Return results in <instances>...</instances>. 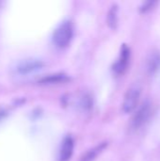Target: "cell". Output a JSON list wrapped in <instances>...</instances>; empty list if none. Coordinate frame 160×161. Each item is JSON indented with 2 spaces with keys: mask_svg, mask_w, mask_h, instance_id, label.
Instances as JSON below:
<instances>
[{
  "mask_svg": "<svg viewBox=\"0 0 160 161\" xmlns=\"http://www.w3.org/2000/svg\"><path fill=\"white\" fill-rule=\"evenodd\" d=\"M73 38V25L70 21L60 24L53 34V41L58 47H66Z\"/></svg>",
  "mask_w": 160,
  "mask_h": 161,
  "instance_id": "cell-1",
  "label": "cell"
},
{
  "mask_svg": "<svg viewBox=\"0 0 160 161\" xmlns=\"http://www.w3.org/2000/svg\"><path fill=\"white\" fill-rule=\"evenodd\" d=\"M141 96V90L138 87H131L125 93L123 102V110L126 113L133 111L139 103Z\"/></svg>",
  "mask_w": 160,
  "mask_h": 161,
  "instance_id": "cell-2",
  "label": "cell"
},
{
  "mask_svg": "<svg viewBox=\"0 0 160 161\" xmlns=\"http://www.w3.org/2000/svg\"><path fill=\"white\" fill-rule=\"evenodd\" d=\"M42 65L43 62L41 60L36 58H27L20 61L16 67V70L20 74H26L40 69L41 67H42Z\"/></svg>",
  "mask_w": 160,
  "mask_h": 161,
  "instance_id": "cell-3",
  "label": "cell"
},
{
  "mask_svg": "<svg viewBox=\"0 0 160 161\" xmlns=\"http://www.w3.org/2000/svg\"><path fill=\"white\" fill-rule=\"evenodd\" d=\"M74 142L71 136H67L63 139L60 150H59V161H68L74 153Z\"/></svg>",
  "mask_w": 160,
  "mask_h": 161,
  "instance_id": "cell-4",
  "label": "cell"
},
{
  "mask_svg": "<svg viewBox=\"0 0 160 161\" xmlns=\"http://www.w3.org/2000/svg\"><path fill=\"white\" fill-rule=\"evenodd\" d=\"M149 116H150V105L146 103L135 114L133 121H132L133 126L135 128H139L148 120Z\"/></svg>",
  "mask_w": 160,
  "mask_h": 161,
  "instance_id": "cell-5",
  "label": "cell"
},
{
  "mask_svg": "<svg viewBox=\"0 0 160 161\" xmlns=\"http://www.w3.org/2000/svg\"><path fill=\"white\" fill-rule=\"evenodd\" d=\"M129 57H130V51L126 45H124L121 51V56L118 61L114 65V71L117 74H123L125 71L129 61Z\"/></svg>",
  "mask_w": 160,
  "mask_h": 161,
  "instance_id": "cell-6",
  "label": "cell"
},
{
  "mask_svg": "<svg viewBox=\"0 0 160 161\" xmlns=\"http://www.w3.org/2000/svg\"><path fill=\"white\" fill-rule=\"evenodd\" d=\"M147 70L154 75L160 70V51H153L147 58Z\"/></svg>",
  "mask_w": 160,
  "mask_h": 161,
  "instance_id": "cell-7",
  "label": "cell"
},
{
  "mask_svg": "<svg viewBox=\"0 0 160 161\" xmlns=\"http://www.w3.org/2000/svg\"><path fill=\"white\" fill-rule=\"evenodd\" d=\"M69 80V77L65 74H53L47 75L41 77L39 82L41 84H56V83H62Z\"/></svg>",
  "mask_w": 160,
  "mask_h": 161,
  "instance_id": "cell-8",
  "label": "cell"
},
{
  "mask_svg": "<svg viewBox=\"0 0 160 161\" xmlns=\"http://www.w3.org/2000/svg\"><path fill=\"white\" fill-rule=\"evenodd\" d=\"M104 147H105V144H102V145H99V146H97V147L90 150L81 158V161H93L95 159V158L97 157V155L101 152V150H103Z\"/></svg>",
  "mask_w": 160,
  "mask_h": 161,
  "instance_id": "cell-9",
  "label": "cell"
},
{
  "mask_svg": "<svg viewBox=\"0 0 160 161\" xmlns=\"http://www.w3.org/2000/svg\"><path fill=\"white\" fill-rule=\"evenodd\" d=\"M117 8L116 7H112V8L110 9L109 13H108V24L111 27H115L117 25Z\"/></svg>",
  "mask_w": 160,
  "mask_h": 161,
  "instance_id": "cell-10",
  "label": "cell"
},
{
  "mask_svg": "<svg viewBox=\"0 0 160 161\" xmlns=\"http://www.w3.org/2000/svg\"><path fill=\"white\" fill-rule=\"evenodd\" d=\"M91 99L89 95H85L83 98H82V101H81V106L84 108H91Z\"/></svg>",
  "mask_w": 160,
  "mask_h": 161,
  "instance_id": "cell-11",
  "label": "cell"
},
{
  "mask_svg": "<svg viewBox=\"0 0 160 161\" xmlns=\"http://www.w3.org/2000/svg\"><path fill=\"white\" fill-rule=\"evenodd\" d=\"M6 115V110L3 109V108H0V120Z\"/></svg>",
  "mask_w": 160,
  "mask_h": 161,
  "instance_id": "cell-12",
  "label": "cell"
}]
</instances>
